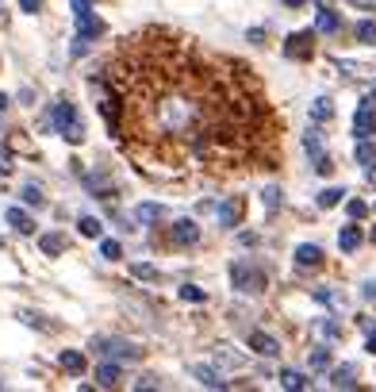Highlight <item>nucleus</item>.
Returning <instances> with one entry per match:
<instances>
[{"mask_svg":"<svg viewBox=\"0 0 376 392\" xmlns=\"http://www.w3.org/2000/svg\"><path fill=\"white\" fill-rule=\"evenodd\" d=\"M226 69L231 62L169 31L134 35L111 62L131 151L161 166H242L261 131V104L238 69Z\"/></svg>","mask_w":376,"mask_h":392,"instance_id":"nucleus-1","label":"nucleus"},{"mask_svg":"<svg viewBox=\"0 0 376 392\" xmlns=\"http://www.w3.org/2000/svg\"><path fill=\"white\" fill-rule=\"evenodd\" d=\"M73 19H77V42H73V54H84L92 42L104 35V24L96 19L92 12V0H73Z\"/></svg>","mask_w":376,"mask_h":392,"instance_id":"nucleus-2","label":"nucleus"},{"mask_svg":"<svg viewBox=\"0 0 376 392\" xmlns=\"http://www.w3.org/2000/svg\"><path fill=\"white\" fill-rule=\"evenodd\" d=\"M54 127H58V135H62V139H69L73 146L84 139V127H81V119H77V108H73L69 101H58V104H54Z\"/></svg>","mask_w":376,"mask_h":392,"instance_id":"nucleus-3","label":"nucleus"},{"mask_svg":"<svg viewBox=\"0 0 376 392\" xmlns=\"http://www.w3.org/2000/svg\"><path fill=\"white\" fill-rule=\"evenodd\" d=\"M92 350L100 354V358H111V361H138L143 358V350L123 339H92Z\"/></svg>","mask_w":376,"mask_h":392,"instance_id":"nucleus-4","label":"nucleus"},{"mask_svg":"<svg viewBox=\"0 0 376 392\" xmlns=\"http://www.w3.org/2000/svg\"><path fill=\"white\" fill-rule=\"evenodd\" d=\"M231 281L238 292H261L265 289V273L258 266H246V262H234L231 266Z\"/></svg>","mask_w":376,"mask_h":392,"instance_id":"nucleus-5","label":"nucleus"},{"mask_svg":"<svg viewBox=\"0 0 376 392\" xmlns=\"http://www.w3.org/2000/svg\"><path fill=\"white\" fill-rule=\"evenodd\" d=\"M376 96L373 92H368L365 101H361V108H357V116H353V135H357V139H368V135H373V127H376Z\"/></svg>","mask_w":376,"mask_h":392,"instance_id":"nucleus-6","label":"nucleus"},{"mask_svg":"<svg viewBox=\"0 0 376 392\" xmlns=\"http://www.w3.org/2000/svg\"><path fill=\"white\" fill-rule=\"evenodd\" d=\"M242 196H231V201H223L215 208V219H219V227H238V219H242Z\"/></svg>","mask_w":376,"mask_h":392,"instance_id":"nucleus-7","label":"nucleus"},{"mask_svg":"<svg viewBox=\"0 0 376 392\" xmlns=\"http://www.w3.org/2000/svg\"><path fill=\"white\" fill-rule=\"evenodd\" d=\"M250 350H258L261 358H276V354H280V342L265 331H250Z\"/></svg>","mask_w":376,"mask_h":392,"instance_id":"nucleus-8","label":"nucleus"},{"mask_svg":"<svg viewBox=\"0 0 376 392\" xmlns=\"http://www.w3.org/2000/svg\"><path fill=\"white\" fill-rule=\"evenodd\" d=\"M285 54H288V58H311V31H296V35H288Z\"/></svg>","mask_w":376,"mask_h":392,"instance_id":"nucleus-9","label":"nucleus"},{"mask_svg":"<svg viewBox=\"0 0 376 392\" xmlns=\"http://www.w3.org/2000/svg\"><path fill=\"white\" fill-rule=\"evenodd\" d=\"M196 239H200L196 219H181V223H173V242H177V246H193Z\"/></svg>","mask_w":376,"mask_h":392,"instance_id":"nucleus-10","label":"nucleus"},{"mask_svg":"<svg viewBox=\"0 0 376 392\" xmlns=\"http://www.w3.org/2000/svg\"><path fill=\"white\" fill-rule=\"evenodd\" d=\"M296 266H300V269H319V266H323V250L311 246V242L296 246Z\"/></svg>","mask_w":376,"mask_h":392,"instance_id":"nucleus-11","label":"nucleus"},{"mask_svg":"<svg viewBox=\"0 0 376 392\" xmlns=\"http://www.w3.org/2000/svg\"><path fill=\"white\" fill-rule=\"evenodd\" d=\"M193 377L200 384H208V389H226L223 373H219V369H211V366H193Z\"/></svg>","mask_w":376,"mask_h":392,"instance_id":"nucleus-12","label":"nucleus"},{"mask_svg":"<svg viewBox=\"0 0 376 392\" xmlns=\"http://www.w3.org/2000/svg\"><path fill=\"white\" fill-rule=\"evenodd\" d=\"M4 219H8V223L16 227L19 235H31V231H35V219L27 216L24 208H8V212H4Z\"/></svg>","mask_w":376,"mask_h":392,"instance_id":"nucleus-13","label":"nucleus"},{"mask_svg":"<svg viewBox=\"0 0 376 392\" xmlns=\"http://www.w3.org/2000/svg\"><path fill=\"white\" fill-rule=\"evenodd\" d=\"M276 381H280V389H288V392H300V389H307V377L303 373H296V369H280V377H276Z\"/></svg>","mask_w":376,"mask_h":392,"instance_id":"nucleus-14","label":"nucleus"},{"mask_svg":"<svg viewBox=\"0 0 376 392\" xmlns=\"http://www.w3.org/2000/svg\"><path fill=\"white\" fill-rule=\"evenodd\" d=\"M315 27L323 35H334L338 27H342V19H338V12H330V8H319V16H315Z\"/></svg>","mask_w":376,"mask_h":392,"instance_id":"nucleus-15","label":"nucleus"},{"mask_svg":"<svg viewBox=\"0 0 376 392\" xmlns=\"http://www.w3.org/2000/svg\"><path fill=\"white\" fill-rule=\"evenodd\" d=\"M119 377H123V373H119V366H116V361H108V366H100V369H96V384H100V389H116V384H119Z\"/></svg>","mask_w":376,"mask_h":392,"instance_id":"nucleus-16","label":"nucleus"},{"mask_svg":"<svg viewBox=\"0 0 376 392\" xmlns=\"http://www.w3.org/2000/svg\"><path fill=\"white\" fill-rule=\"evenodd\" d=\"M357 162L368 169V173H376V142H368V139L357 142Z\"/></svg>","mask_w":376,"mask_h":392,"instance_id":"nucleus-17","label":"nucleus"},{"mask_svg":"<svg viewBox=\"0 0 376 392\" xmlns=\"http://www.w3.org/2000/svg\"><path fill=\"white\" fill-rule=\"evenodd\" d=\"M353 377H357V369L353 366H338L334 373H330V384H334V389H353V384H357Z\"/></svg>","mask_w":376,"mask_h":392,"instance_id":"nucleus-18","label":"nucleus"},{"mask_svg":"<svg viewBox=\"0 0 376 392\" xmlns=\"http://www.w3.org/2000/svg\"><path fill=\"white\" fill-rule=\"evenodd\" d=\"M62 369H66V373H73V377H81L84 373V358H81V354H77V350H62Z\"/></svg>","mask_w":376,"mask_h":392,"instance_id":"nucleus-19","label":"nucleus"},{"mask_svg":"<svg viewBox=\"0 0 376 392\" xmlns=\"http://www.w3.org/2000/svg\"><path fill=\"white\" fill-rule=\"evenodd\" d=\"M338 246H342L346 254H353L361 246V231L357 227H342V231H338Z\"/></svg>","mask_w":376,"mask_h":392,"instance_id":"nucleus-20","label":"nucleus"},{"mask_svg":"<svg viewBox=\"0 0 376 392\" xmlns=\"http://www.w3.org/2000/svg\"><path fill=\"white\" fill-rule=\"evenodd\" d=\"M330 116H334V104L326 101V96H319V101L311 104V119H315V123H326Z\"/></svg>","mask_w":376,"mask_h":392,"instance_id":"nucleus-21","label":"nucleus"},{"mask_svg":"<svg viewBox=\"0 0 376 392\" xmlns=\"http://www.w3.org/2000/svg\"><path fill=\"white\" fill-rule=\"evenodd\" d=\"M39 246H42V254H51V258H54V254L66 250V239H62V235H42Z\"/></svg>","mask_w":376,"mask_h":392,"instance_id":"nucleus-22","label":"nucleus"},{"mask_svg":"<svg viewBox=\"0 0 376 392\" xmlns=\"http://www.w3.org/2000/svg\"><path fill=\"white\" fill-rule=\"evenodd\" d=\"M346 189H323L319 192V208H334V204H342Z\"/></svg>","mask_w":376,"mask_h":392,"instance_id":"nucleus-23","label":"nucleus"},{"mask_svg":"<svg viewBox=\"0 0 376 392\" xmlns=\"http://www.w3.org/2000/svg\"><path fill=\"white\" fill-rule=\"evenodd\" d=\"M303 151L319 158V154H323V135H319V131H307V135H303Z\"/></svg>","mask_w":376,"mask_h":392,"instance_id":"nucleus-24","label":"nucleus"},{"mask_svg":"<svg viewBox=\"0 0 376 392\" xmlns=\"http://www.w3.org/2000/svg\"><path fill=\"white\" fill-rule=\"evenodd\" d=\"M138 219H143V223H158L161 219V204H143V208H138Z\"/></svg>","mask_w":376,"mask_h":392,"instance_id":"nucleus-25","label":"nucleus"},{"mask_svg":"<svg viewBox=\"0 0 376 392\" xmlns=\"http://www.w3.org/2000/svg\"><path fill=\"white\" fill-rule=\"evenodd\" d=\"M77 227H81V235H89V239H96V235L104 231V223H100V219H92V216H84Z\"/></svg>","mask_w":376,"mask_h":392,"instance_id":"nucleus-26","label":"nucleus"},{"mask_svg":"<svg viewBox=\"0 0 376 392\" xmlns=\"http://www.w3.org/2000/svg\"><path fill=\"white\" fill-rule=\"evenodd\" d=\"M357 39H361V42H376V24H373V19L357 24Z\"/></svg>","mask_w":376,"mask_h":392,"instance_id":"nucleus-27","label":"nucleus"},{"mask_svg":"<svg viewBox=\"0 0 376 392\" xmlns=\"http://www.w3.org/2000/svg\"><path fill=\"white\" fill-rule=\"evenodd\" d=\"M100 254H104V258H108V262H116V258H119V254H123V250H119V242L104 239V242H100Z\"/></svg>","mask_w":376,"mask_h":392,"instance_id":"nucleus-28","label":"nucleus"},{"mask_svg":"<svg viewBox=\"0 0 376 392\" xmlns=\"http://www.w3.org/2000/svg\"><path fill=\"white\" fill-rule=\"evenodd\" d=\"M131 273H134V277H143V281H154V277H158V269L146 266V262H138V266H131Z\"/></svg>","mask_w":376,"mask_h":392,"instance_id":"nucleus-29","label":"nucleus"},{"mask_svg":"<svg viewBox=\"0 0 376 392\" xmlns=\"http://www.w3.org/2000/svg\"><path fill=\"white\" fill-rule=\"evenodd\" d=\"M181 300L200 304V300H204V289H196V284H184V289H181Z\"/></svg>","mask_w":376,"mask_h":392,"instance_id":"nucleus-30","label":"nucleus"},{"mask_svg":"<svg viewBox=\"0 0 376 392\" xmlns=\"http://www.w3.org/2000/svg\"><path fill=\"white\" fill-rule=\"evenodd\" d=\"M280 196H285V192L276 189V185H269V189H265V208H269V212H273V208H276V204H280Z\"/></svg>","mask_w":376,"mask_h":392,"instance_id":"nucleus-31","label":"nucleus"},{"mask_svg":"<svg viewBox=\"0 0 376 392\" xmlns=\"http://www.w3.org/2000/svg\"><path fill=\"white\" fill-rule=\"evenodd\" d=\"M315 173H319V177H326V173H334V162L326 158V154H319V158H315Z\"/></svg>","mask_w":376,"mask_h":392,"instance_id":"nucleus-32","label":"nucleus"},{"mask_svg":"<svg viewBox=\"0 0 376 392\" xmlns=\"http://www.w3.org/2000/svg\"><path fill=\"white\" fill-rule=\"evenodd\" d=\"M24 201L39 208V204H42V189H39V185H27V189H24Z\"/></svg>","mask_w":376,"mask_h":392,"instance_id":"nucleus-33","label":"nucleus"},{"mask_svg":"<svg viewBox=\"0 0 376 392\" xmlns=\"http://www.w3.org/2000/svg\"><path fill=\"white\" fill-rule=\"evenodd\" d=\"M326 361H330V354H326V350H315V354H311V369H326Z\"/></svg>","mask_w":376,"mask_h":392,"instance_id":"nucleus-34","label":"nucleus"},{"mask_svg":"<svg viewBox=\"0 0 376 392\" xmlns=\"http://www.w3.org/2000/svg\"><path fill=\"white\" fill-rule=\"evenodd\" d=\"M346 212H350L353 219H361V216H365L368 208H365V204H361V201H350V204H346Z\"/></svg>","mask_w":376,"mask_h":392,"instance_id":"nucleus-35","label":"nucleus"},{"mask_svg":"<svg viewBox=\"0 0 376 392\" xmlns=\"http://www.w3.org/2000/svg\"><path fill=\"white\" fill-rule=\"evenodd\" d=\"M19 8H24L27 16H35V12H42V0H19Z\"/></svg>","mask_w":376,"mask_h":392,"instance_id":"nucleus-36","label":"nucleus"},{"mask_svg":"<svg viewBox=\"0 0 376 392\" xmlns=\"http://www.w3.org/2000/svg\"><path fill=\"white\" fill-rule=\"evenodd\" d=\"M361 296H365V300H376V281H365V289H361Z\"/></svg>","mask_w":376,"mask_h":392,"instance_id":"nucleus-37","label":"nucleus"},{"mask_svg":"<svg viewBox=\"0 0 376 392\" xmlns=\"http://www.w3.org/2000/svg\"><path fill=\"white\" fill-rule=\"evenodd\" d=\"M8 169H12V154L0 151V173H8Z\"/></svg>","mask_w":376,"mask_h":392,"instance_id":"nucleus-38","label":"nucleus"},{"mask_svg":"<svg viewBox=\"0 0 376 392\" xmlns=\"http://www.w3.org/2000/svg\"><path fill=\"white\" fill-rule=\"evenodd\" d=\"M134 389H158V377H143V381L134 384Z\"/></svg>","mask_w":376,"mask_h":392,"instance_id":"nucleus-39","label":"nucleus"},{"mask_svg":"<svg viewBox=\"0 0 376 392\" xmlns=\"http://www.w3.org/2000/svg\"><path fill=\"white\" fill-rule=\"evenodd\" d=\"M368 350L376 354V331H368Z\"/></svg>","mask_w":376,"mask_h":392,"instance_id":"nucleus-40","label":"nucleus"},{"mask_svg":"<svg viewBox=\"0 0 376 392\" xmlns=\"http://www.w3.org/2000/svg\"><path fill=\"white\" fill-rule=\"evenodd\" d=\"M288 8H300V4H307V0H285Z\"/></svg>","mask_w":376,"mask_h":392,"instance_id":"nucleus-41","label":"nucleus"},{"mask_svg":"<svg viewBox=\"0 0 376 392\" xmlns=\"http://www.w3.org/2000/svg\"><path fill=\"white\" fill-rule=\"evenodd\" d=\"M353 4H361V8H373L376 0H353Z\"/></svg>","mask_w":376,"mask_h":392,"instance_id":"nucleus-42","label":"nucleus"},{"mask_svg":"<svg viewBox=\"0 0 376 392\" xmlns=\"http://www.w3.org/2000/svg\"><path fill=\"white\" fill-rule=\"evenodd\" d=\"M4 108H8V96H4V92H0V112H4Z\"/></svg>","mask_w":376,"mask_h":392,"instance_id":"nucleus-43","label":"nucleus"},{"mask_svg":"<svg viewBox=\"0 0 376 392\" xmlns=\"http://www.w3.org/2000/svg\"><path fill=\"white\" fill-rule=\"evenodd\" d=\"M373 96H376V85H373Z\"/></svg>","mask_w":376,"mask_h":392,"instance_id":"nucleus-44","label":"nucleus"},{"mask_svg":"<svg viewBox=\"0 0 376 392\" xmlns=\"http://www.w3.org/2000/svg\"><path fill=\"white\" fill-rule=\"evenodd\" d=\"M373 242H376V231H373Z\"/></svg>","mask_w":376,"mask_h":392,"instance_id":"nucleus-45","label":"nucleus"}]
</instances>
